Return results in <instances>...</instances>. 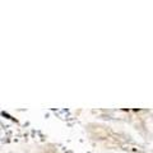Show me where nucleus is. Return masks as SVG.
<instances>
[]
</instances>
